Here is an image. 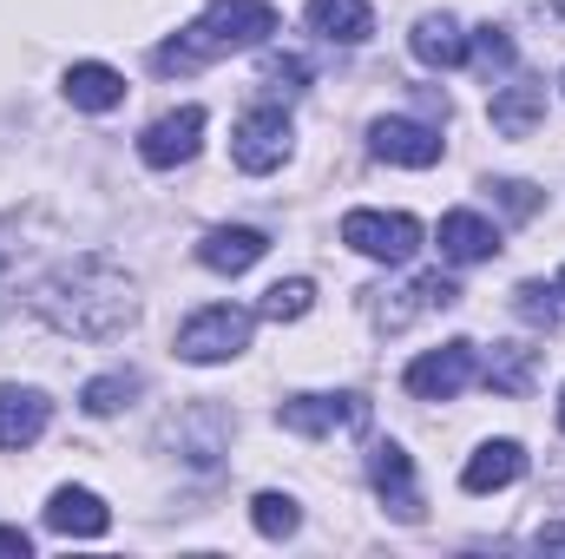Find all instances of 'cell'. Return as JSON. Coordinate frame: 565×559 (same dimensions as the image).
Masks as SVG:
<instances>
[{"instance_id":"cell-30","label":"cell","mask_w":565,"mask_h":559,"mask_svg":"<svg viewBox=\"0 0 565 559\" xmlns=\"http://www.w3.org/2000/svg\"><path fill=\"white\" fill-rule=\"evenodd\" d=\"M0 553H33V540H26V534H20V527H0Z\"/></svg>"},{"instance_id":"cell-8","label":"cell","mask_w":565,"mask_h":559,"mask_svg":"<svg viewBox=\"0 0 565 559\" xmlns=\"http://www.w3.org/2000/svg\"><path fill=\"white\" fill-rule=\"evenodd\" d=\"M454 303H460V283L440 277V271H427V277H408V283H395V289H375V323H382V329H408L415 316L454 309Z\"/></svg>"},{"instance_id":"cell-23","label":"cell","mask_w":565,"mask_h":559,"mask_svg":"<svg viewBox=\"0 0 565 559\" xmlns=\"http://www.w3.org/2000/svg\"><path fill=\"white\" fill-rule=\"evenodd\" d=\"M309 309H316V283L309 277H282V283L264 289V316H270V323H296V316H309Z\"/></svg>"},{"instance_id":"cell-29","label":"cell","mask_w":565,"mask_h":559,"mask_svg":"<svg viewBox=\"0 0 565 559\" xmlns=\"http://www.w3.org/2000/svg\"><path fill=\"white\" fill-rule=\"evenodd\" d=\"M533 547H540V553H565V520H546V527L533 534Z\"/></svg>"},{"instance_id":"cell-32","label":"cell","mask_w":565,"mask_h":559,"mask_svg":"<svg viewBox=\"0 0 565 559\" xmlns=\"http://www.w3.org/2000/svg\"><path fill=\"white\" fill-rule=\"evenodd\" d=\"M559 428H565V389H559Z\"/></svg>"},{"instance_id":"cell-20","label":"cell","mask_w":565,"mask_h":559,"mask_svg":"<svg viewBox=\"0 0 565 559\" xmlns=\"http://www.w3.org/2000/svg\"><path fill=\"white\" fill-rule=\"evenodd\" d=\"M66 99L79 113H113L126 99V80L113 66H99V60H79V66H66Z\"/></svg>"},{"instance_id":"cell-31","label":"cell","mask_w":565,"mask_h":559,"mask_svg":"<svg viewBox=\"0 0 565 559\" xmlns=\"http://www.w3.org/2000/svg\"><path fill=\"white\" fill-rule=\"evenodd\" d=\"M0 309H7V264H0Z\"/></svg>"},{"instance_id":"cell-19","label":"cell","mask_w":565,"mask_h":559,"mask_svg":"<svg viewBox=\"0 0 565 559\" xmlns=\"http://www.w3.org/2000/svg\"><path fill=\"white\" fill-rule=\"evenodd\" d=\"M309 27L335 46H362L375 33V7L369 0H309Z\"/></svg>"},{"instance_id":"cell-9","label":"cell","mask_w":565,"mask_h":559,"mask_svg":"<svg viewBox=\"0 0 565 559\" xmlns=\"http://www.w3.org/2000/svg\"><path fill=\"white\" fill-rule=\"evenodd\" d=\"M198 145H204V106H178V113H164V119L145 126L139 158L151 165V171H171V165L198 158Z\"/></svg>"},{"instance_id":"cell-6","label":"cell","mask_w":565,"mask_h":559,"mask_svg":"<svg viewBox=\"0 0 565 559\" xmlns=\"http://www.w3.org/2000/svg\"><path fill=\"white\" fill-rule=\"evenodd\" d=\"M369 402L362 395H289L277 409V421L302 441H322V434H362L369 428Z\"/></svg>"},{"instance_id":"cell-28","label":"cell","mask_w":565,"mask_h":559,"mask_svg":"<svg viewBox=\"0 0 565 559\" xmlns=\"http://www.w3.org/2000/svg\"><path fill=\"white\" fill-rule=\"evenodd\" d=\"M264 86L282 93V99H296V93L309 86V66H302L296 53H270V60H264Z\"/></svg>"},{"instance_id":"cell-33","label":"cell","mask_w":565,"mask_h":559,"mask_svg":"<svg viewBox=\"0 0 565 559\" xmlns=\"http://www.w3.org/2000/svg\"><path fill=\"white\" fill-rule=\"evenodd\" d=\"M559 296H565V271H559Z\"/></svg>"},{"instance_id":"cell-7","label":"cell","mask_w":565,"mask_h":559,"mask_svg":"<svg viewBox=\"0 0 565 559\" xmlns=\"http://www.w3.org/2000/svg\"><path fill=\"white\" fill-rule=\"evenodd\" d=\"M473 369H480V356H473V342H447V349H427L408 362V395H422V402H454L467 382H473Z\"/></svg>"},{"instance_id":"cell-5","label":"cell","mask_w":565,"mask_h":559,"mask_svg":"<svg viewBox=\"0 0 565 559\" xmlns=\"http://www.w3.org/2000/svg\"><path fill=\"white\" fill-rule=\"evenodd\" d=\"M289 139H296V126H289L282 106H250L237 119V133H231V158H237V171L264 178V171H277L289 158Z\"/></svg>"},{"instance_id":"cell-21","label":"cell","mask_w":565,"mask_h":559,"mask_svg":"<svg viewBox=\"0 0 565 559\" xmlns=\"http://www.w3.org/2000/svg\"><path fill=\"white\" fill-rule=\"evenodd\" d=\"M533 362H540V349L500 342V349L487 356V389H493V395H526V389H533Z\"/></svg>"},{"instance_id":"cell-2","label":"cell","mask_w":565,"mask_h":559,"mask_svg":"<svg viewBox=\"0 0 565 559\" xmlns=\"http://www.w3.org/2000/svg\"><path fill=\"white\" fill-rule=\"evenodd\" d=\"M277 33V7L270 0H211L178 40L158 46V73H198L211 60H231V53H250Z\"/></svg>"},{"instance_id":"cell-12","label":"cell","mask_w":565,"mask_h":559,"mask_svg":"<svg viewBox=\"0 0 565 559\" xmlns=\"http://www.w3.org/2000/svg\"><path fill=\"white\" fill-rule=\"evenodd\" d=\"M264 251H270V238H264V231H250V224H217V231H204L198 264H204V271H217V277H244L250 264H264Z\"/></svg>"},{"instance_id":"cell-15","label":"cell","mask_w":565,"mask_h":559,"mask_svg":"<svg viewBox=\"0 0 565 559\" xmlns=\"http://www.w3.org/2000/svg\"><path fill=\"white\" fill-rule=\"evenodd\" d=\"M487 119H493L500 139H533L540 119H546V86H540V80H513V86H500L493 106H487Z\"/></svg>"},{"instance_id":"cell-3","label":"cell","mask_w":565,"mask_h":559,"mask_svg":"<svg viewBox=\"0 0 565 559\" xmlns=\"http://www.w3.org/2000/svg\"><path fill=\"white\" fill-rule=\"evenodd\" d=\"M250 329H257V316H250V309H237V303H211V309H198V316L178 329V356H184V362H198V369L231 362V356H244V349H250Z\"/></svg>"},{"instance_id":"cell-1","label":"cell","mask_w":565,"mask_h":559,"mask_svg":"<svg viewBox=\"0 0 565 559\" xmlns=\"http://www.w3.org/2000/svg\"><path fill=\"white\" fill-rule=\"evenodd\" d=\"M33 309H40L60 336L113 342L119 329H132L139 289H132V277H126L113 257H73V264H60L53 277L33 289Z\"/></svg>"},{"instance_id":"cell-24","label":"cell","mask_w":565,"mask_h":559,"mask_svg":"<svg viewBox=\"0 0 565 559\" xmlns=\"http://www.w3.org/2000/svg\"><path fill=\"white\" fill-rule=\"evenodd\" d=\"M250 520H257L264 540H289V534L302 527V514H296L289 494H257V500H250Z\"/></svg>"},{"instance_id":"cell-10","label":"cell","mask_w":565,"mask_h":559,"mask_svg":"<svg viewBox=\"0 0 565 559\" xmlns=\"http://www.w3.org/2000/svg\"><path fill=\"white\" fill-rule=\"evenodd\" d=\"M369 145H375V158L408 165V171L440 165V151H447V139H440L434 126H422V119H375V126H369Z\"/></svg>"},{"instance_id":"cell-18","label":"cell","mask_w":565,"mask_h":559,"mask_svg":"<svg viewBox=\"0 0 565 559\" xmlns=\"http://www.w3.org/2000/svg\"><path fill=\"white\" fill-rule=\"evenodd\" d=\"M408 46H415V60L434 66V73L467 66V33H460V20H454V13H422V20H415V33H408Z\"/></svg>"},{"instance_id":"cell-27","label":"cell","mask_w":565,"mask_h":559,"mask_svg":"<svg viewBox=\"0 0 565 559\" xmlns=\"http://www.w3.org/2000/svg\"><path fill=\"white\" fill-rule=\"evenodd\" d=\"M467 60H480L487 73H507L513 66V40L500 27H480V33H467Z\"/></svg>"},{"instance_id":"cell-34","label":"cell","mask_w":565,"mask_h":559,"mask_svg":"<svg viewBox=\"0 0 565 559\" xmlns=\"http://www.w3.org/2000/svg\"><path fill=\"white\" fill-rule=\"evenodd\" d=\"M559 13H565V0H559Z\"/></svg>"},{"instance_id":"cell-14","label":"cell","mask_w":565,"mask_h":559,"mask_svg":"<svg viewBox=\"0 0 565 559\" xmlns=\"http://www.w3.org/2000/svg\"><path fill=\"white\" fill-rule=\"evenodd\" d=\"M46 421H53V402H46L40 389H20V382H7V389H0V454H13V447H33V441L46 434Z\"/></svg>"},{"instance_id":"cell-11","label":"cell","mask_w":565,"mask_h":559,"mask_svg":"<svg viewBox=\"0 0 565 559\" xmlns=\"http://www.w3.org/2000/svg\"><path fill=\"white\" fill-rule=\"evenodd\" d=\"M369 481H375V494L388 500L395 520H422V494H415V461H408V447L375 441V447H369Z\"/></svg>"},{"instance_id":"cell-26","label":"cell","mask_w":565,"mask_h":559,"mask_svg":"<svg viewBox=\"0 0 565 559\" xmlns=\"http://www.w3.org/2000/svg\"><path fill=\"white\" fill-rule=\"evenodd\" d=\"M559 289H546V283H520L513 289V309L533 323V329H559V303H553Z\"/></svg>"},{"instance_id":"cell-16","label":"cell","mask_w":565,"mask_h":559,"mask_svg":"<svg viewBox=\"0 0 565 559\" xmlns=\"http://www.w3.org/2000/svg\"><path fill=\"white\" fill-rule=\"evenodd\" d=\"M526 474V447L520 441H480L473 454H467V467H460V487L467 494H500V487H513Z\"/></svg>"},{"instance_id":"cell-13","label":"cell","mask_w":565,"mask_h":559,"mask_svg":"<svg viewBox=\"0 0 565 559\" xmlns=\"http://www.w3.org/2000/svg\"><path fill=\"white\" fill-rule=\"evenodd\" d=\"M46 527L66 534V540H99V534L113 527V507H106L93 487H53V500H46Z\"/></svg>"},{"instance_id":"cell-25","label":"cell","mask_w":565,"mask_h":559,"mask_svg":"<svg viewBox=\"0 0 565 559\" xmlns=\"http://www.w3.org/2000/svg\"><path fill=\"white\" fill-rule=\"evenodd\" d=\"M487 191H493V204H500L507 218H520V224H526V218H540V204H546V191H540V184H526V178H493Z\"/></svg>"},{"instance_id":"cell-22","label":"cell","mask_w":565,"mask_h":559,"mask_svg":"<svg viewBox=\"0 0 565 559\" xmlns=\"http://www.w3.org/2000/svg\"><path fill=\"white\" fill-rule=\"evenodd\" d=\"M139 389H145V382L132 376V369H113V376H93V382L79 389V409H86V415H119V409H126V402H132Z\"/></svg>"},{"instance_id":"cell-4","label":"cell","mask_w":565,"mask_h":559,"mask_svg":"<svg viewBox=\"0 0 565 559\" xmlns=\"http://www.w3.org/2000/svg\"><path fill=\"white\" fill-rule=\"evenodd\" d=\"M342 244L375 257V264H408L422 251V224L408 211H349L342 218Z\"/></svg>"},{"instance_id":"cell-17","label":"cell","mask_w":565,"mask_h":559,"mask_svg":"<svg viewBox=\"0 0 565 559\" xmlns=\"http://www.w3.org/2000/svg\"><path fill=\"white\" fill-rule=\"evenodd\" d=\"M493 251H500V231L480 211H447L440 218V257L447 264H487Z\"/></svg>"}]
</instances>
